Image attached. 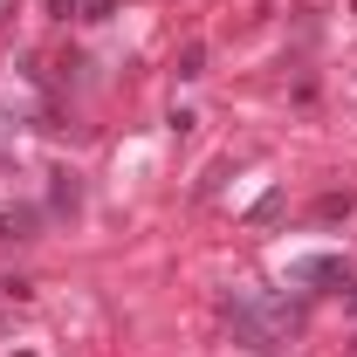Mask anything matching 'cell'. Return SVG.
I'll list each match as a JSON object with an SVG mask.
<instances>
[{"label":"cell","instance_id":"cell-1","mask_svg":"<svg viewBox=\"0 0 357 357\" xmlns=\"http://www.w3.org/2000/svg\"><path fill=\"white\" fill-rule=\"evenodd\" d=\"M227 323H234V337L248 344V351H282L296 330H303V310H289V303H261V296H227Z\"/></svg>","mask_w":357,"mask_h":357},{"label":"cell","instance_id":"cell-2","mask_svg":"<svg viewBox=\"0 0 357 357\" xmlns=\"http://www.w3.org/2000/svg\"><path fill=\"white\" fill-rule=\"evenodd\" d=\"M289 275H296V282H351V268L337 261V255H303Z\"/></svg>","mask_w":357,"mask_h":357},{"label":"cell","instance_id":"cell-3","mask_svg":"<svg viewBox=\"0 0 357 357\" xmlns=\"http://www.w3.org/2000/svg\"><path fill=\"white\" fill-rule=\"evenodd\" d=\"M344 213H357V192L344 185V192H323L316 199V220H344Z\"/></svg>","mask_w":357,"mask_h":357},{"label":"cell","instance_id":"cell-4","mask_svg":"<svg viewBox=\"0 0 357 357\" xmlns=\"http://www.w3.org/2000/svg\"><path fill=\"white\" fill-rule=\"evenodd\" d=\"M282 206H289V192H261V199H255V227H268Z\"/></svg>","mask_w":357,"mask_h":357},{"label":"cell","instance_id":"cell-5","mask_svg":"<svg viewBox=\"0 0 357 357\" xmlns=\"http://www.w3.org/2000/svg\"><path fill=\"white\" fill-rule=\"evenodd\" d=\"M178 76H206V48L185 42V55H178Z\"/></svg>","mask_w":357,"mask_h":357},{"label":"cell","instance_id":"cell-6","mask_svg":"<svg viewBox=\"0 0 357 357\" xmlns=\"http://www.w3.org/2000/svg\"><path fill=\"white\" fill-rule=\"evenodd\" d=\"M21 227H28V213H0V241H21Z\"/></svg>","mask_w":357,"mask_h":357},{"label":"cell","instance_id":"cell-7","mask_svg":"<svg viewBox=\"0 0 357 357\" xmlns=\"http://www.w3.org/2000/svg\"><path fill=\"white\" fill-rule=\"evenodd\" d=\"M110 7L117 0H83V21H110Z\"/></svg>","mask_w":357,"mask_h":357}]
</instances>
